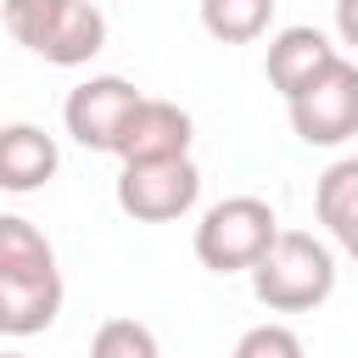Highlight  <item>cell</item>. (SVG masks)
I'll return each mask as SVG.
<instances>
[{
  "label": "cell",
  "mask_w": 358,
  "mask_h": 358,
  "mask_svg": "<svg viewBox=\"0 0 358 358\" xmlns=\"http://www.w3.org/2000/svg\"><path fill=\"white\" fill-rule=\"evenodd\" d=\"M280 241V218L263 196H224L196 224V257L213 274H252Z\"/></svg>",
  "instance_id": "obj_4"
},
{
  "label": "cell",
  "mask_w": 358,
  "mask_h": 358,
  "mask_svg": "<svg viewBox=\"0 0 358 358\" xmlns=\"http://www.w3.org/2000/svg\"><path fill=\"white\" fill-rule=\"evenodd\" d=\"M201 196V168L190 157L173 162H123L117 173V207L134 224H173L196 207Z\"/></svg>",
  "instance_id": "obj_5"
},
{
  "label": "cell",
  "mask_w": 358,
  "mask_h": 358,
  "mask_svg": "<svg viewBox=\"0 0 358 358\" xmlns=\"http://www.w3.org/2000/svg\"><path fill=\"white\" fill-rule=\"evenodd\" d=\"M56 168H62V151L45 129H34V123H6L0 129V185L11 196H28V190L50 185Z\"/></svg>",
  "instance_id": "obj_10"
},
{
  "label": "cell",
  "mask_w": 358,
  "mask_h": 358,
  "mask_svg": "<svg viewBox=\"0 0 358 358\" xmlns=\"http://www.w3.org/2000/svg\"><path fill=\"white\" fill-rule=\"evenodd\" d=\"M190 140H196V123L179 101H162V95H145L117 140V157L123 162H173V157H190Z\"/></svg>",
  "instance_id": "obj_8"
},
{
  "label": "cell",
  "mask_w": 358,
  "mask_h": 358,
  "mask_svg": "<svg viewBox=\"0 0 358 358\" xmlns=\"http://www.w3.org/2000/svg\"><path fill=\"white\" fill-rule=\"evenodd\" d=\"M291 129L302 145H341L358 134V62H336L324 78H313L302 95L285 101Z\"/></svg>",
  "instance_id": "obj_7"
},
{
  "label": "cell",
  "mask_w": 358,
  "mask_h": 358,
  "mask_svg": "<svg viewBox=\"0 0 358 358\" xmlns=\"http://www.w3.org/2000/svg\"><path fill=\"white\" fill-rule=\"evenodd\" d=\"M62 313V268L50 241L6 213L0 218V330L6 336H39Z\"/></svg>",
  "instance_id": "obj_1"
},
{
  "label": "cell",
  "mask_w": 358,
  "mask_h": 358,
  "mask_svg": "<svg viewBox=\"0 0 358 358\" xmlns=\"http://www.w3.org/2000/svg\"><path fill=\"white\" fill-rule=\"evenodd\" d=\"M280 0H201V28L218 45H252L268 34Z\"/></svg>",
  "instance_id": "obj_12"
},
{
  "label": "cell",
  "mask_w": 358,
  "mask_h": 358,
  "mask_svg": "<svg viewBox=\"0 0 358 358\" xmlns=\"http://www.w3.org/2000/svg\"><path fill=\"white\" fill-rule=\"evenodd\" d=\"M140 101H145V95H140L129 78L95 73V78H84V84L67 90L62 123H67V134H73L84 151H112V157H117V140H123V129H129V117H134Z\"/></svg>",
  "instance_id": "obj_6"
},
{
  "label": "cell",
  "mask_w": 358,
  "mask_h": 358,
  "mask_svg": "<svg viewBox=\"0 0 358 358\" xmlns=\"http://www.w3.org/2000/svg\"><path fill=\"white\" fill-rule=\"evenodd\" d=\"M336 62H341V50L330 45V34H319V28H308V22H291V28H280V34L268 39L263 73H268V84L291 101V95H302L313 78H324Z\"/></svg>",
  "instance_id": "obj_9"
},
{
  "label": "cell",
  "mask_w": 358,
  "mask_h": 358,
  "mask_svg": "<svg viewBox=\"0 0 358 358\" xmlns=\"http://www.w3.org/2000/svg\"><path fill=\"white\" fill-rule=\"evenodd\" d=\"M6 358H22V352H6Z\"/></svg>",
  "instance_id": "obj_16"
},
{
  "label": "cell",
  "mask_w": 358,
  "mask_h": 358,
  "mask_svg": "<svg viewBox=\"0 0 358 358\" xmlns=\"http://www.w3.org/2000/svg\"><path fill=\"white\" fill-rule=\"evenodd\" d=\"M6 34L50 67H84L106 50V11L95 0H0Z\"/></svg>",
  "instance_id": "obj_2"
},
{
  "label": "cell",
  "mask_w": 358,
  "mask_h": 358,
  "mask_svg": "<svg viewBox=\"0 0 358 358\" xmlns=\"http://www.w3.org/2000/svg\"><path fill=\"white\" fill-rule=\"evenodd\" d=\"M229 358H308V347H302V336L291 330V324H252L241 341H235V352Z\"/></svg>",
  "instance_id": "obj_14"
},
{
  "label": "cell",
  "mask_w": 358,
  "mask_h": 358,
  "mask_svg": "<svg viewBox=\"0 0 358 358\" xmlns=\"http://www.w3.org/2000/svg\"><path fill=\"white\" fill-rule=\"evenodd\" d=\"M336 291V252L308 229H280V241L252 268V296L268 313H313Z\"/></svg>",
  "instance_id": "obj_3"
},
{
  "label": "cell",
  "mask_w": 358,
  "mask_h": 358,
  "mask_svg": "<svg viewBox=\"0 0 358 358\" xmlns=\"http://www.w3.org/2000/svg\"><path fill=\"white\" fill-rule=\"evenodd\" d=\"M336 34H341V45L358 50V0H336Z\"/></svg>",
  "instance_id": "obj_15"
},
{
  "label": "cell",
  "mask_w": 358,
  "mask_h": 358,
  "mask_svg": "<svg viewBox=\"0 0 358 358\" xmlns=\"http://www.w3.org/2000/svg\"><path fill=\"white\" fill-rule=\"evenodd\" d=\"M90 358H162V347H157L151 324H140V319H106L95 330V341H90Z\"/></svg>",
  "instance_id": "obj_13"
},
{
  "label": "cell",
  "mask_w": 358,
  "mask_h": 358,
  "mask_svg": "<svg viewBox=\"0 0 358 358\" xmlns=\"http://www.w3.org/2000/svg\"><path fill=\"white\" fill-rule=\"evenodd\" d=\"M313 213L319 224L330 229V241L358 263V151L352 157H336L319 185H313Z\"/></svg>",
  "instance_id": "obj_11"
}]
</instances>
